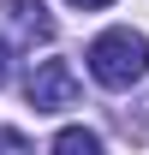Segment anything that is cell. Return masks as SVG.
<instances>
[{
	"mask_svg": "<svg viewBox=\"0 0 149 155\" xmlns=\"http://www.w3.org/2000/svg\"><path fill=\"white\" fill-rule=\"evenodd\" d=\"M143 72H149V42L137 30H101L90 42V78L95 84L131 90V84H143Z\"/></svg>",
	"mask_w": 149,
	"mask_h": 155,
	"instance_id": "cell-1",
	"label": "cell"
},
{
	"mask_svg": "<svg viewBox=\"0 0 149 155\" xmlns=\"http://www.w3.org/2000/svg\"><path fill=\"white\" fill-rule=\"evenodd\" d=\"M0 155H24V137L18 131H0Z\"/></svg>",
	"mask_w": 149,
	"mask_h": 155,
	"instance_id": "cell-5",
	"label": "cell"
},
{
	"mask_svg": "<svg viewBox=\"0 0 149 155\" xmlns=\"http://www.w3.org/2000/svg\"><path fill=\"white\" fill-rule=\"evenodd\" d=\"M6 18L18 24L24 42H54V18H48V6H42V0H12V6H6Z\"/></svg>",
	"mask_w": 149,
	"mask_h": 155,
	"instance_id": "cell-3",
	"label": "cell"
},
{
	"mask_svg": "<svg viewBox=\"0 0 149 155\" xmlns=\"http://www.w3.org/2000/svg\"><path fill=\"white\" fill-rule=\"evenodd\" d=\"M24 96H30L36 114H60V107H72L84 96V84H78V72L66 60H36V72L24 78Z\"/></svg>",
	"mask_w": 149,
	"mask_h": 155,
	"instance_id": "cell-2",
	"label": "cell"
},
{
	"mask_svg": "<svg viewBox=\"0 0 149 155\" xmlns=\"http://www.w3.org/2000/svg\"><path fill=\"white\" fill-rule=\"evenodd\" d=\"M72 6H84V12H101V6H113V0H72Z\"/></svg>",
	"mask_w": 149,
	"mask_h": 155,
	"instance_id": "cell-7",
	"label": "cell"
},
{
	"mask_svg": "<svg viewBox=\"0 0 149 155\" xmlns=\"http://www.w3.org/2000/svg\"><path fill=\"white\" fill-rule=\"evenodd\" d=\"M6 78H12V48L0 42V84H6Z\"/></svg>",
	"mask_w": 149,
	"mask_h": 155,
	"instance_id": "cell-6",
	"label": "cell"
},
{
	"mask_svg": "<svg viewBox=\"0 0 149 155\" xmlns=\"http://www.w3.org/2000/svg\"><path fill=\"white\" fill-rule=\"evenodd\" d=\"M48 155H108V149H101V137H95L90 125H66V131L54 137Z\"/></svg>",
	"mask_w": 149,
	"mask_h": 155,
	"instance_id": "cell-4",
	"label": "cell"
}]
</instances>
